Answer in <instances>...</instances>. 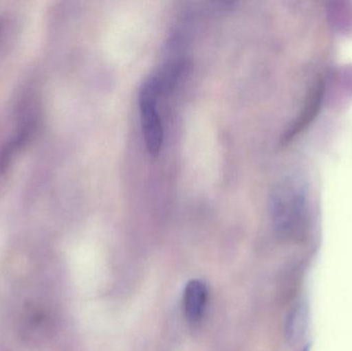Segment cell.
Segmentation results:
<instances>
[{"instance_id":"1","label":"cell","mask_w":352,"mask_h":351,"mask_svg":"<svg viewBox=\"0 0 352 351\" xmlns=\"http://www.w3.org/2000/svg\"><path fill=\"white\" fill-rule=\"evenodd\" d=\"M158 95L148 88L142 87L140 96V119L146 150L151 156L157 157L164 141V128L160 113L157 109Z\"/></svg>"},{"instance_id":"2","label":"cell","mask_w":352,"mask_h":351,"mask_svg":"<svg viewBox=\"0 0 352 351\" xmlns=\"http://www.w3.org/2000/svg\"><path fill=\"white\" fill-rule=\"evenodd\" d=\"M208 291L206 284L200 280H192L184 291V313L190 326H197L202 321L206 309Z\"/></svg>"},{"instance_id":"3","label":"cell","mask_w":352,"mask_h":351,"mask_svg":"<svg viewBox=\"0 0 352 351\" xmlns=\"http://www.w3.org/2000/svg\"><path fill=\"white\" fill-rule=\"evenodd\" d=\"M35 129L34 122H27L0 150V173H4L14 157L27 146Z\"/></svg>"},{"instance_id":"4","label":"cell","mask_w":352,"mask_h":351,"mask_svg":"<svg viewBox=\"0 0 352 351\" xmlns=\"http://www.w3.org/2000/svg\"><path fill=\"white\" fill-rule=\"evenodd\" d=\"M308 321H309V307L305 302L299 303L292 311L287 321V339L291 342L298 341L307 329Z\"/></svg>"},{"instance_id":"5","label":"cell","mask_w":352,"mask_h":351,"mask_svg":"<svg viewBox=\"0 0 352 351\" xmlns=\"http://www.w3.org/2000/svg\"><path fill=\"white\" fill-rule=\"evenodd\" d=\"M2 30H3V22H2V19H0V35H1Z\"/></svg>"},{"instance_id":"6","label":"cell","mask_w":352,"mask_h":351,"mask_svg":"<svg viewBox=\"0 0 352 351\" xmlns=\"http://www.w3.org/2000/svg\"><path fill=\"white\" fill-rule=\"evenodd\" d=\"M303 351H310L309 346H307V348H304Z\"/></svg>"}]
</instances>
